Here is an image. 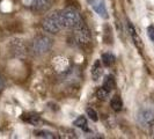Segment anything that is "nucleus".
<instances>
[{
    "label": "nucleus",
    "instance_id": "6",
    "mask_svg": "<svg viewBox=\"0 0 154 139\" xmlns=\"http://www.w3.org/2000/svg\"><path fill=\"white\" fill-rule=\"evenodd\" d=\"M89 4L92 8L97 13V15L102 19H108V12L106 7L104 0H89Z\"/></svg>",
    "mask_w": 154,
    "mask_h": 139
},
{
    "label": "nucleus",
    "instance_id": "16",
    "mask_svg": "<svg viewBox=\"0 0 154 139\" xmlns=\"http://www.w3.org/2000/svg\"><path fill=\"white\" fill-rule=\"evenodd\" d=\"M147 34H148V36H149V39H152L154 42V27H148L147 28Z\"/></svg>",
    "mask_w": 154,
    "mask_h": 139
},
{
    "label": "nucleus",
    "instance_id": "9",
    "mask_svg": "<svg viewBox=\"0 0 154 139\" xmlns=\"http://www.w3.org/2000/svg\"><path fill=\"white\" fill-rule=\"evenodd\" d=\"M110 106H111V108L112 110H115V111H121L122 108H123V101L122 99L118 96V95H115L111 101H110Z\"/></svg>",
    "mask_w": 154,
    "mask_h": 139
},
{
    "label": "nucleus",
    "instance_id": "4",
    "mask_svg": "<svg viewBox=\"0 0 154 139\" xmlns=\"http://www.w3.org/2000/svg\"><path fill=\"white\" fill-rule=\"evenodd\" d=\"M74 30V36L79 43L81 44H86L91 41V34H89V29L87 28L85 22H82L79 27H77Z\"/></svg>",
    "mask_w": 154,
    "mask_h": 139
},
{
    "label": "nucleus",
    "instance_id": "5",
    "mask_svg": "<svg viewBox=\"0 0 154 139\" xmlns=\"http://www.w3.org/2000/svg\"><path fill=\"white\" fill-rule=\"evenodd\" d=\"M138 121L144 125H149L154 121V111L151 108H141L139 110Z\"/></svg>",
    "mask_w": 154,
    "mask_h": 139
},
{
    "label": "nucleus",
    "instance_id": "17",
    "mask_svg": "<svg viewBox=\"0 0 154 139\" xmlns=\"http://www.w3.org/2000/svg\"><path fill=\"white\" fill-rule=\"evenodd\" d=\"M4 88V81H2V79H1V77H0V91Z\"/></svg>",
    "mask_w": 154,
    "mask_h": 139
},
{
    "label": "nucleus",
    "instance_id": "8",
    "mask_svg": "<svg viewBox=\"0 0 154 139\" xmlns=\"http://www.w3.org/2000/svg\"><path fill=\"white\" fill-rule=\"evenodd\" d=\"M102 72H103V70H102L100 60H96V62L94 63V65H93V67H92L93 80H95V81H96V80H99L100 77L102 76Z\"/></svg>",
    "mask_w": 154,
    "mask_h": 139
},
{
    "label": "nucleus",
    "instance_id": "15",
    "mask_svg": "<svg viewBox=\"0 0 154 139\" xmlns=\"http://www.w3.org/2000/svg\"><path fill=\"white\" fill-rule=\"evenodd\" d=\"M36 137H42V138H54V134L49 131H36L35 132Z\"/></svg>",
    "mask_w": 154,
    "mask_h": 139
},
{
    "label": "nucleus",
    "instance_id": "10",
    "mask_svg": "<svg viewBox=\"0 0 154 139\" xmlns=\"http://www.w3.org/2000/svg\"><path fill=\"white\" fill-rule=\"evenodd\" d=\"M102 87H104L109 92H111L112 89H115L116 81H115L114 76H107L106 79H104V81H103V86H102Z\"/></svg>",
    "mask_w": 154,
    "mask_h": 139
},
{
    "label": "nucleus",
    "instance_id": "3",
    "mask_svg": "<svg viewBox=\"0 0 154 139\" xmlns=\"http://www.w3.org/2000/svg\"><path fill=\"white\" fill-rule=\"evenodd\" d=\"M43 28L48 32H51V34L59 32L62 29H64L62 17H60V12H54V13H50L49 15H46L45 19L43 20Z\"/></svg>",
    "mask_w": 154,
    "mask_h": 139
},
{
    "label": "nucleus",
    "instance_id": "7",
    "mask_svg": "<svg viewBox=\"0 0 154 139\" xmlns=\"http://www.w3.org/2000/svg\"><path fill=\"white\" fill-rule=\"evenodd\" d=\"M50 1L49 0H31L30 8L32 12L36 13H44L50 8Z\"/></svg>",
    "mask_w": 154,
    "mask_h": 139
},
{
    "label": "nucleus",
    "instance_id": "11",
    "mask_svg": "<svg viewBox=\"0 0 154 139\" xmlns=\"http://www.w3.org/2000/svg\"><path fill=\"white\" fill-rule=\"evenodd\" d=\"M73 125H75L77 128H80V129H82L84 131H88V124H87V119H86V117L84 116H79L77 119L73 122Z\"/></svg>",
    "mask_w": 154,
    "mask_h": 139
},
{
    "label": "nucleus",
    "instance_id": "12",
    "mask_svg": "<svg viewBox=\"0 0 154 139\" xmlns=\"http://www.w3.org/2000/svg\"><path fill=\"white\" fill-rule=\"evenodd\" d=\"M102 63L106 65V66H111L114 63H115V56L110 52L102 54Z\"/></svg>",
    "mask_w": 154,
    "mask_h": 139
},
{
    "label": "nucleus",
    "instance_id": "2",
    "mask_svg": "<svg viewBox=\"0 0 154 139\" xmlns=\"http://www.w3.org/2000/svg\"><path fill=\"white\" fill-rule=\"evenodd\" d=\"M54 45V39L48 35H38L32 41V51L34 54L41 56V54H48Z\"/></svg>",
    "mask_w": 154,
    "mask_h": 139
},
{
    "label": "nucleus",
    "instance_id": "1",
    "mask_svg": "<svg viewBox=\"0 0 154 139\" xmlns=\"http://www.w3.org/2000/svg\"><path fill=\"white\" fill-rule=\"evenodd\" d=\"M60 17L64 28H69V29H75L84 22L80 14L74 8H66L64 11H60Z\"/></svg>",
    "mask_w": 154,
    "mask_h": 139
},
{
    "label": "nucleus",
    "instance_id": "14",
    "mask_svg": "<svg viewBox=\"0 0 154 139\" xmlns=\"http://www.w3.org/2000/svg\"><path fill=\"white\" fill-rule=\"evenodd\" d=\"M86 113H87V116L92 119L93 122H97V119H99V117H97V113L95 111V109L93 108H87L86 110Z\"/></svg>",
    "mask_w": 154,
    "mask_h": 139
},
{
    "label": "nucleus",
    "instance_id": "13",
    "mask_svg": "<svg viewBox=\"0 0 154 139\" xmlns=\"http://www.w3.org/2000/svg\"><path fill=\"white\" fill-rule=\"evenodd\" d=\"M109 91H107L104 87H100L99 89H97V92H96V96H97V99L99 100H107V97L109 96Z\"/></svg>",
    "mask_w": 154,
    "mask_h": 139
}]
</instances>
